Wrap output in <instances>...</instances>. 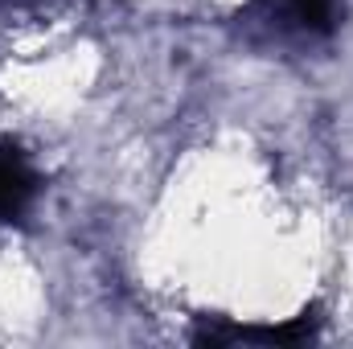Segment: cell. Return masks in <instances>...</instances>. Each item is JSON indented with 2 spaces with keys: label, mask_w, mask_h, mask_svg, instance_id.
<instances>
[{
  "label": "cell",
  "mask_w": 353,
  "mask_h": 349,
  "mask_svg": "<svg viewBox=\"0 0 353 349\" xmlns=\"http://www.w3.org/2000/svg\"><path fill=\"white\" fill-rule=\"evenodd\" d=\"M292 17H296L304 29L329 33L333 21H337V0H292Z\"/></svg>",
  "instance_id": "obj_3"
},
{
  "label": "cell",
  "mask_w": 353,
  "mask_h": 349,
  "mask_svg": "<svg viewBox=\"0 0 353 349\" xmlns=\"http://www.w3.org/2000/svg\"><path fill=\"white\" fill-rule=\"evenodd\" d=\"M312 337V317L304 312L300 321L292 325H279V329H222V333H201L197 341H267V346H296Z\"/></svg>",
  "instance_id": "obj_2"
},
{
  "label": "cell",
  "mask_w": 353,
  "mask_h": 349,
  "mask_svg": "<svg viewBox=\"0 0 353 349\" xmlns=\"http://www.w3.org/2000/svg\"><path fill=\"white\" fill-rule=\"evenodd\" d=\"M33 197V173L25 169L21 157L0 152V218L25 210V201Z\"/></svg>",
  "instance_id": "obj_1"
}]
</instances>
